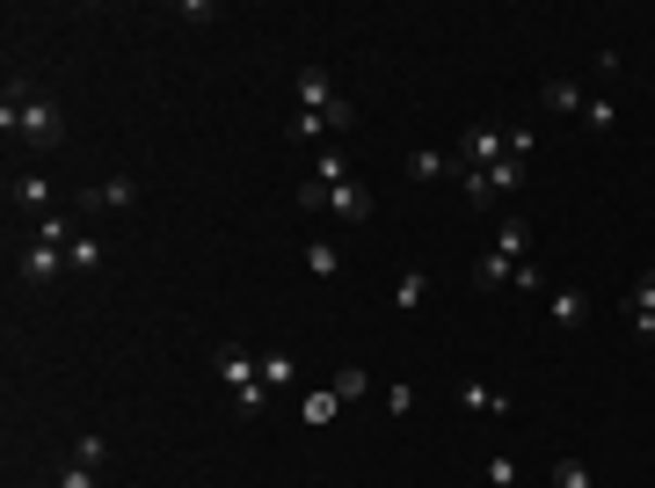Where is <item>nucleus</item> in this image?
<instances>
[{
    "label": "nucleus",
    "instance_id": "a211bd4d",
    "mask_svg": "<svg viewBox=\"0 0 655 488\" xmlns=\"http://www.w3.org/2000/svg\"><path fill=\"white\" fill-rule=\"evenodd\" d=\"M509 255H495V248H481V263H474V285H481V292H495V285H509Z\"/></svg>",
    "mask_w": 655,
    "mask_h": 488
},
{
    "label": "nucleus",
    "instance_id": "b1692460",
    "mask_svg": "<svg viewBox=\"0 0 655 488\" xmlns=\"http://www.w3.org/2000/svg\"><path fill=\"white\" fill-rule=\"evenodd\" d=\"M291 379H299V365H291V350H269V358H263V387L277 393V387H291Z\"/></svg>",
    "mask_w": 655,
    "mask_h": 488
},
{
    "label": "nucleus",
    "instance_id": "c756f323",
    "mask_svg": "<svg viewBox=\"0 0 655 488\" xmlns=\"http://www.w3.org/2000/svg\"><path fill=\"white\" fill-rule=\"evenodd\" d=\"M299 212H328V183L306 175V183H299Z\"/></svg>",
    "mask_w": 655,
    "mask_h": 488
},
{
    "label": "nucleus",
    "instance_id": "20e7f679",
    "mask_svg": "<svg viewBox=\"0 0 655 488\" xmlns=\"http://www.w3.org/2000/svg\"><path fill=\"white\" fill-rule=\"evenodd\" d=\"M59 270H66V248H51V241H29V248H15V277H23L29 292L59 285Z\"/></svg>",
    "mask_w": 655,
    "mask_h": 488
},
{
    "label": "nucleus",
    "instance_id": "cd10ccee",
    "mask_svg": "<svg viewBox=\"0 0 655 488\" xmlns=\"http://www.w3.org/2000/svg\"><path fill=\"white\" fill-rule=\"evenodd\" d=\"M532 147H539L532 124H509V132H503V153H509V161H532Z\"/></svg>",
    "mask_w": 655,
    "mask_h": 488
},
{
    "label": "nucleus",
    "instance_id": "412c9836",
    "mask_svg": "<svg viewBox=\"0 0 655 488\" xmlns=\"http://www.w3.org/2000/svg\"><path fill=\"white\" fill-rule=\"evenodd\" d=\"M306 270H314L320 285H328V277L342 270V248H336V241H306Z\"/></svg>",
    "mask_w": 655,
    "mask_h": 488
},
{
    "label": "nucleus",
    "instance_id": "9b49d317",
    "mask_svg": "<svg viewBox=\"0 0 655 488\" xmlns=\"http://www.w3.org/2000/svg\"><path fill=\"white\" fill-rule=\"evenodd\" d=\"M285 139H299V147H336V124H328V110H299L285 124Z\"/></svg>",
    "mask_w": 655,
    "mask_h": 488
},
{
    "label": "nucleus",
    "instance_id": "2eb2a0df",
    "mask_svg": "<svg viewBox=\"0 0 655 488\" xmlns=\"http://www.w3.org/2000/svg\"><path fill=\"white\" fill-rule=\"evenodd\" d=\"M110 263V248L96 241V234H73V248H66V270H80V277H88V270H102Z\"/></svg>",
    "mask_w": 655,
    "mask_h": 488
},
{
    "label": "nucleus",
    "instance_id": "4be33fe9",
    "mask_svg": "<svg viewBox=\"0 0 655 488\" xmlns=\"http://www.w3.org/2000/svg\"><path fill=\"white\" fill-rule=\"evenodd\" d=\"M546 481H554V488H597V474H590V466L568 452V460H554V474H546Z\"/></svg>",
    "mask_w": 655,
    "mask_h": 488
},
{
    "label": "nucleus",
    "instance_id": "c85d7f7f",
    "mask_svg": "<svg viewBox=\"0 0 655 488\" xmlns=\"http://www.w3.org/2000/svg\"><path fill=\"white\" fill-rule=\"evenodd\" d=\"M51 488H102V481H96V466H73V460H66V466H59V481H51Z\"/></svg>",
    "mask_w": 655,
    "mask_h": 488
},
{
    "label": "nucleus",
    "instance_id": "f03ea898",
    "mask_svg": "<svg viewBox=\"0 0 655 488\" xmlns=\"http://www.w3.org/2000/svg\"><path fill=\"white\" fill-rule=\"evenodd\" d=\"M212 372H218V387L234 393V409H241V415H255V423H263V415H269L263 358H248V350H234V342H226V350H218V358H212Z\"/></svg>",
    "mask_w": 655,
    "mask_h": 488
},
{
    "label": "nucleus",
    "instance_id": "f257e3e1",
    "mask_svg": "<svg viewBox=\"0 0 655 488\" xmlns=\"http://www.w3.org/2000/svg\"><path fill=\"white\" fill-rule=\"evenodd\" d=\"M0 132L23 139V147H37V153H51V147H66V110L51 96H37V88H23V80H8V96H0Z\"/></svg>",
    "mask_w": 655,
    "mask_h": 488
},
{
    "label": "nucleus",
    "instance_id": "aec40b11",
    "mask_svg": "<svg viewBox=\"0 0 655 488\" xmlns=\"http://www.w3.org/2000/svg\"><path fill=\"white\" fill-rule=\"evenodd\" d=\"M582 124H590L597 139H605V132H619V102H612V96H590V102H582Z\"/></svg>",
    "mask_w": 655,
    "mask_h": 488
},
{
    "label": "nucleus",
    "instance_id": "ddd939ff",
    "mask_svg": "<svg viewBox=\"0 0 655 488\" xmlns=\"http://www.w3.org/2000/svg\"><path fill=\"white\" fill-rule=\"evenodd\" d=\"M408 175L415 183H444V175H466L459 153H408Z\"/></svg>",
    "mask_w": 655,
    "mask_h": 488
},
{
    "label": "nucleus",
    "instance_id": "39448f33",
    "mask_svg": "<svg viewBox=\"0 0 655 488\" xmlns=\"http://www.w3.org/2000/svg\"><path fill=\"white\" fill-rule=\"evenodd\" d=\"M452 153H459V168H495L503 161V132L495 124H466L459 139H452Z\"/></svg>",
    "mask_w": 655,
    "mask_h": 488
},
{
    "label": "nucleus",
    "instance_id": "7ed1b4c3",
    "mask_svg": "<svg viewBox=\"0 0 655 488\" xmlns=\"http://www.w3.org/2000/svg\"><path fill=\"white\" fill-rule=\"evenodd\" d=\"M139 204V183L131 175H110L96 190H73V220H88V212H131Z\"/></svg>",
    "mask_w": 655,
    "mask_h": 488
},
{
    "label": "nucleus",
    "instance_id": "6e6552de",
    "mask_svg": "<svg viewBox=\"0 0 655 488\" xmlns=\"http://www.w3.org/2000/svg\"><path fill=\"white\" fill-rule=\"evenodd\" d=\"M546 321H554L560 336H576L582 321H590V292H582V285H554V292H546Z\"/></svg>",
    "mask_w": 655,
    "mask_h": 488
},
{
    "label": "nucleus",
    "instance_id": "5701e85b",
    "mask_svg": "<svg viewBox=\"0 0 655 488\" xmlns=\"http://www.w3.org/2000/svg\"><path fill=\"white\" fill-rule=\"evenodd\" d=\"M110 460V438H102V430H80V438H73V466H102Z\"/></svg>",
    "mask_w": 655,
    "mask_h": 488
},
{
    "label": "nucleus",
    "instance_id": "f3484780",
    "mask_svg": "<svg viewBox=\"0 0 655 488\" xmlns=\"http://www.w3.org/2000/svg\"><path fill=\"white\" fill-rule=\"evenodd\" d=\"M423 299H430V277H423V270H401V277H393V306H401V314H415Z\"/></svg>",
    "mask_w": 655,
    "mask_h": 488
},
{
    "label": "nucleus",
    "instance_id": "f8f14e48",
    "mask_svg": "<svg viewBox=\"0 0 655 488\" xmlns=\"http://www.w3.org/2000/svg\"><path fill=\"white\" fill-rule=\"evenodd\" d=\"M328 212H336V220H350V226H364V220H371V197H364V183H336V190H328Z\"/></svg>",
    "mask_w": 655,
    "mask_h": 488
},
{
    "label": "nucleus",
    "instance_id": "4468645a",
    "mask_svg": "<svg viewBox=\"0 0 655 488\" xmlns=\"http://www.w3.org/2000/svg\"><path fill=\"white\" fill-rule=\"evenodd\" d=\"M539 102H546L554 117H582V102H590V96H582L576 80H546V88H539Z\"/></svg>",
    "mask_w": 655,
    "mask_h": 488
},
{
    "label": "nucleus",
    "instance_id": "7c9ffc66",
    "mask_svg": "<svg viewBox=\"0 0 655 488\" xmlns=\"http://www.w3.org/2000/svg\"><path fill=\"white\" fill-rule=\"evenodd\" d=\"M488 481H495V488H517V460H509V452H495V460H488Z\"/></svg>",
    "mask_w": 655,
    "mask_h": 488
},
{
    "label": "nucleus",
    "instance_id": "393cba45",
    "mask_svg": "<svg viewBox=\"0 0 655 488\" xmlns=\"http://www.w3.org/2000/svg\"><path fill=\"white\" fill-rule=\"evenodd\" d=\"M37 241H51V248H73V212L59 204L51 220H37Z\"/></svg>",
    "mask_w": 655,
    "mask_h": 488
},
{
    "label": "nucleus",
    "instance_id": "dca6fc26",
    "mask_svg": "<svg viewBox=\"0 0 655 488\" xmlns=\"http://www.w3.org/2000/svg\"><path fill=\"white\" fill-rule=\"evenodd\" d=\"M306 175L336 190V183H350V153H342V147H320V153H314V168H306Z\"/></svg>",
    "mask_w": 655,
    "mask_h": 488
},
{
    "label": "nucleus",
    "instance_id": "6ab92c4d",
    "mask_svg": "<svg viewBox=\"0 0 655 488\" xmlns=\"http://www.w3.org/2000/svg\"><path fill=\"white\" fill-rule=\"evenodd\" d=\"M459 401H466V409H481V415H509V393L481 387V379H466V387H459Z\"/></svg>",
    "mask_w": 655,
    "mask_h": 488
},
{
    "label": "nucleus",
    "instance_id": "1a4fd4ad",
    "mask_svg": "<svg viewBox=\"0 0 655 488\" xmlns=\"http://www.w3.org/2000/svg\"><path fill=\"white\" fill-rule=\"evenodd\" d=\"M495 255H509V263H532V220H517V212H509L503 226H495Z\"/></svg>",
    "mask_w": 655,
    "mask_h": 488
},
{
    "label": "nucleus",
    "instance_id": "423d86ee",
    "mask_svg": "<svg viewBox=\"0 0 655 488\" xmlns=\"http://www.w3.org/2000/svg\"><path fill=\"white\" fill-rule=\"evenodd\" d=\"M8 197L23 204L29 220H51V212H59V190H51V175H45V168H23L15 183H8Z\"/></svg>",
    "mask_w": 655,
    "mask_h": 488
},
{
    "label": "nucleus",
    "instance_id": "2f4dec72",
    "mask_svg": "<svg viewBox=\"0 0 655 488\" xmlns=\"http://www.w3.org/2000/svg\"><path fill=\"white\" fill-rule=\"evenodd\" d=\"M379 401H387V415H408V409H415V387H387Z\"/></svg>",
    "mask_w": 655,
    "mask_h": 488
},
{
    "label": "nucleus",
    "instance_id": "a878e982",
    "mask_svg": "<svg viewBox=\"0 0 655 488\" xmlns=\"http://www.w3.org/2000/svg\"><path fill=\"white\" fill-rule=\"evenodd\" d=\"M328 387H336V401L350 409V401H364V387H371V379H364V365H342L336 379H328Z\"/></svg>",
    "mask_w": 655,
    "mask_h": 488
},
{
    "label": "nucleus",
    "instance_id": "0eeeda50",
    "mask_svg": "<svg viewBox=\"0 0 655 488\" xmlns=\"http://www.w3.org/2000/svg\"><path fill=\"white\" fill-rule=\"evenodd\" d=\"M627 328H633V342H655V270H641L627 285Z\"/></svg>",
    "mask_w": 655,
    "mask_h": 488
},
{
    "label": "nucleus",
    "instance_id": "9d476101",
    "mask_svg": "<svg viewBox=\"0 0 655 488\" xmlns=\"http://www.w3.org/2000/svg\"><path fill=\"white\" fill-rule=\"evenodd\" d=\"M336 80H328V66H299V110H336Z\"/></svg>",
    "mask_w": 655,
    "mask_h": 488
},
{
    "label": "nucleus",
    "instance_id": "bb28decb",
    "mask_svg": "<svg viewBox=\"0 0 655 488\" xmlns=\"http://www.w3.org/2000/svg\"><path fill=\"white\" fill-rule=\"evenodd\" d=\"M336 415H342L336 387H306V423H336Z\"/></svg>",
    "mask_w": 655,
    "mask_h": 488
}]
</instances>
